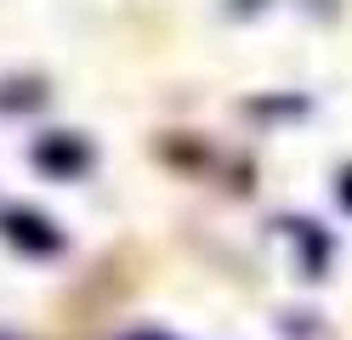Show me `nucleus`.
<instances>
[{"label": "nucleus", "mask_w": 352, "mask_h": 340, "mask_svg": "<svg viewBox=\"0 0 352 340\" xmlns=\"http://www.w3.org/2000/svg\"><path fill=\"white\" fill-rule=\"evenodd\" d=\"M284 233L301 238V267H307V278H318L324 261H329V238H318V233H313V221H284Z\"/></svg>", "instance_id": "obj_3"}, {"label": "nucleus", "mask_w": 352, "mask_h": 340, "mask_svg": "<svg viewBox=\"0 0 352 340\" xmlns=\"http://www.w3.org/2000/svg\"><path fill=\"white\" fill-rule=\"evenodd\" d=\"M85 159H91V148H85L80 136H69V131H57V136H46V142L34 148V165L52 170V176H74V170H85Z\"/></svg>", "instance_id": "obj_2"}, {"label": "nucleus", "mask_w": 352, "mask_h": 340, "mask_svg": "<svg viewBox=\"0 0 352 340\" xmlns=\"http://www.w3.org/2000/svg\"><path fill=\"white\" fill-rule=\"evenodd\" d=\"M341 204H346V210H352V170L341 176Z\"/></svg>", "instance_id": "obj_4"}, {"label": "nucleus", "mask_w": 352, "mask_h": 340, "mask_svg": "<svg viewBox=\"0 0 352 340\" xmlns=\"http://www.w3.org/2000/svg\"><path fill=\"white\" fill-rule=\"evenodd\" d=\"M131 340H170V335H160V329H148V335H131Z\"/></svg>", "instance_id": "obj_5"}, {"label": "nucleus", "mask_w": 352, "mask_h": 340, "mask_svg": "<svg viewBox=\"0 0 352 340\" xmlns=\"http://www.w3.org/2000/svg\"><path fill=\"white\" fill-rule=\"evenodd\" d=\"M0 238H6L12 249H23V256H57L63 249V233L46 216L23 210V204H6V210H0Z\"/></svg>", "instance_id": "obj_1"}]
</instances>
